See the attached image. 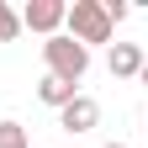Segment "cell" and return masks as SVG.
<instances>
[{
    "instance_id": "4",
    "label": "cell",
    "mask_w": 148,
    "mask_h": 148,
    "mask_svg": "<svg viewBox=\"0 0 148 148\" xmlns=\"http://www.w3.org/2000/svg\"><path fill=\"white\" fill-rule=\"evenodd\" d=\"M95 122H101V106L90 101V95H74V101H69V106L58 111V127H64L69 138H79V132H90Z\"/></svg>"
},
{
    "instance_id": "2",
    "label": "cell",
    "mask_w": 148,
    "mask_h": 148,
    "mask_svg": "<svg viewBox=\"0 0 148 148\" xmlns=\"http://www.w3.org/2000/svg\"><path fill=\"white\" fill-rule=\"evenodd\" d=\"M64 27H69L74 42H85V48H90V42H111V32H116L101 0H74L69 16H64Z\"/></svg>"
},
{
    "instance_id": "10",
    "label": "cell",
    "mask_w": 148,
    "mask_h": 148,
    "mask_svg": "<svg viewBox=\"0 0 148 148\" xmlns=\"http://www.w3.org/2000/svg\"><path fill=\"white\" fill-rule=\"evenodd\" d=\"M138 79H143V90H148V58H143V74H138Z\"/></svg>"
},
{
    "instance_id": "5",
    "label": "cell",
    "mask_w": 148,
    "mask_h": 148,
    "mask_svg": "<svg viewBox=\"0 0 148 148\" xmlns=\"http://www.w3.org/2000/svg\"><path fill=\"white\" fill-rule=\"evenodd\" d=\"M143 58H148V53L138 42H111L106 69H111V79H138V74H143Z\"/></svg>"
},
{
    "instance_id": "11",
    "label": "cell",
    "mask_w": 148,
    "mask_h": 148,
    "mask_svg": "<svg viewBox=\"0 0 148 148\" xmlns=\"http://www.w3.org/2000/svg\"><path fill=\"white\" fill-rule=\"evenodd\" d=\"M106 148H127V143H106Z\"/></svg>"
},
{
    "instance_id": "8",
    "label": "cell",
    "mask_w": 148,
    "mask_h": 148,
    "mask_svg": "<svg viewBox=\"0 0 148 148\" xmlns=\"http://www.w3.org/2000/svg\"><path fill=\"white\" fill-rule=\"evenodd\" d=\"M0 148H32L27 143V127L21 122H0Z\"/></svg>"
},
{
    "instance_id": "1",
    "label": "cell",
    "mask_w": 148,
    "mask_h": 148,
    "mask_svg": "<svg viewBox=\"0 0 148 148\" xmlns=\"http://www.w3.org/2000/svg\"><path fill=\"white\" fill-rule=\"evenodd\" d=\"M42 64H48L53 79L79 85V79H85V69H90V48H85V42H74L69 32H58V37H48V42H42Z\"/></svg>"
},
{
    "instance_id": "7",
    "label": "cell",
    "mask_w": 148,
    "mask_h": 148,
    "mask_svg": "<svg viewBox=\"0 0 148 148\" xmlns=\"http://www.w3.org/2000/svg\"><path fill=\"white\" fill-rule=\"evenodd\" d=\"M16 37H21V11L0 5V42H16Z\"/></svg>"
},
{
    "instance_id": "12",
    "label": "cell",
    "mask_w": 148,
    "mask_h": 148,
    "mask_svg": "<svg viewBox=\"0 0 148 148\" xmlns=\"http://www.w3.org/2000/svg\"><path fill=\"white\" fill-rule=\"evenodd\" d=\"M0 5H5V0H0Z\"/></svg>"
},
{
    "instance_id": "9",
    "label": "cell",
    "mask_w": 148,
    "mask_h": 148,
    "mask_svg": "<svg viewBox=\"0 0 148 148\" xmlns=\"http://www.w3.org/2000/svg\"><path fill=\"white\" fill-rule=\"evenodd\" d=\"M101 5H106V16H111V27H116V21H127V16H132V5H127V0H101Z\"/></svg>"
},
{
    "instance_id": "6",
    "label": "cell",
    "mask_w": 148,
    "mask_h": 148,
    "mask_svg": "<svg viewBox=\"0 0 148 148\" xmlns=\"http://www.w3.org/2000/svg\"><path fill=\"white\" fill-rule=\"evenodd\" d=\"M74 95H79V85H69V79H53V74H42V85H37V101L53 106V111H64Z\"/></svg>"
},
{
    "instance_id": "3",
    "label": "cell",
    "mask_w": 148,
    "mask_h": 148,
    "mask_svg": "<svg viewBox=\"0 0 148 148\" xmlns=\"http://www.w3.org/2000/svg\"><path fill=\"white\" fill-rule=\"evenodd\" d=\"M64 16H69V0H27L21 5V27L27 32H42V37H58Z\"/></svg>"
}]
</instances>
